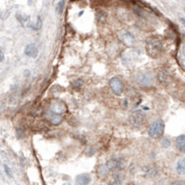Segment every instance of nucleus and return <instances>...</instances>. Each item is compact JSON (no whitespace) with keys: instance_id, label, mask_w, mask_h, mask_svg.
Segmentation results:
<instances>
[{"instance_id":"17","label":"nucleus","mask_w":185,"mask_h":185,"mask_svg":"<svg viewBox=\"0 0 185 185\" xmlns=\"http://www.w3.org/2000/svg\"><path fill=\"white\" fill-rule=\"evenodd\" d=\"M144 172L148 177H155L157 174V168L155 166H147L144 168Z\"/></svg>"},{"instance_id":"1","label":"nucleus","mask_w":185,"mask_h":185,"mask_svg":"<svg viewBox=\"0 0 185 185\" xmlns=\"http://www.w3.org/2000/svg\"><path fill=\"white\" fill-rule=\"evenodd\" d=\"M146 53L153 58H157L163 52V41L159 36H151L146 41Z\"/></svg>"},{"instance_id":"24","label":"nucleus","mask_w":185,"mask_h":185,"mask_svg":"<svg viewBox=\"0 0 185 185\" xmlns=\"http://www.w3.org/2000/svg\"><path fill=\"white\" fill-rule=\"evenodd\" d=\"M4 60V52L1 50V61H3Z\"/></svg>"},{"instance_id":"10","label":"nucleus","mask_w":185,"mask_h":185,"mask_svg":"<svg viewBox=\"0 0 185 185\" xmlns=\"http://www.w3.org/2000/svg\"><path fill=\"white\" fill-rule=\"evenodd\" d=\"M46 119L48 121H50L53 125H58V124H60V123L62 122V120H63V119H62L61 116L57 115V114L51 112L50 110L46 114Z\"/></svg>"},{"instance_id":"3","label":"nucleus","mask_w":185,"mask_h":185,"mask_svg":"<svg viewBox=\"0 0 185 185\" xmlns=\"http://www.w3.org/2000/svg\"><path fill=\"white\" fill-rule=\"evenodd\" d=\"M68 110L67 105L58 98H55L51 101L50 103V111L57 114V115H62L64 113H66Z\"/></svg>"},{"instance_id":"9","label":"nucleus","mask_w":185,"mask_h":185,"mask_svg":"<svg viewBox=\"0 0 185 185\" xmlns=\"http://www.w3.org/2000/svg\"><path fill=\"white\" fill-rule=\"evenodd\" d=\"M24 53L27 57L36 58L38 56V48L35 44L32 43V44H29L26 46V47L24 49Z\"/></svg>"},{"instance_id":"18","label":"nucleus","mask_w":185,"mask_h":185,"mask_svg":"<svg viewBox=\"0 0 185 185\" xmlns=\"http://www.w3.org/2000/svg\"><path fill=\"white\" fill-rule=\"evenodd\" d=\"M64 6H65V1H63V0H61V1H59V2L58 3L56 10H57V13H58V15L62 14L63 10H64Z\"/></svg>"},{"instance_id":"19","label":"nucleus","mask_w":185,"mask_h":185,"mask_svg":"<svg viewBox=\"0 0 185 185\" xmlns=\"http://www.w3.org/2000/svg\"><path fill=\"white\" fill-rule=\"evenodd\" d=\"M170 143H171V141H170L167 137L163 138V140H162V145H163L165 148H168L169 145H170Z\"/></svg>"},{"instance_id":"22","label":"nucleus","mask_w":185,"mask_h":185,"mask_svg":"<svg viewBox=\"0 0 185 185\" xmlns=\"http://www.w3.org/2000/svg\"><path fill=\"white\" fill-rule=\"evenodd\" d=\"M4 167H5V169H6V173H7V174H8L9 176H11V173H10V168H9V167H7V165H5Z\"/></svg>"},{"instance_id":"14","label":"nucleus","mask_w":185,"mask_h":185,"mask_svg":"<svg viewBox=\"0 0 185 185\" xmlns=\"http://www.w3.org/2000/svg\"><path fill=\"white\" fill-rule=\"evenodd\" d=\"M176 144H177V148L179 152L185 153V135L184 134H181L177 137Z\"/></svg>"},{"instance_id":"5","label":"nucleus","mask_w":185,"mask_h":185,"mask_svg":"<svg viewBox=\"0 0 185 185\" xmlns=\"http://www.w3.org/2000/svg\"><path fill=\"white\" fill-rule=\"evenodd\" d=\"M109 87L116 95H120L124 92V84L119 77H113L109 80Z\"/></svg>"},{"instance_id":"6","label":"nucleus","mask_w":185,"mask_h":185,"mask_svg":"<svg viewBox=\"0 0 185 185\" xmlns=\"http://www.w3.org/2000/svg\"><path fill=\"white\" fill-rule=\"evenodd\" d=\"M136 82L143 87H150L154 83V77L150 73H140L136 77Z\"/></svg>"},{"instance_id":"12","label":"nucleus","mask_w":185,"mask_h":185,"mask_svg":"<svg viewBox=\"0 0 185 185\" xmlns=\"http://www.w3.org/2000/svg\"><path fill=\"white\" fill-rule=\"evenodd\" d=\"M92 180V178L87 173H82L77 176L76 178V183L78 185H89Z\"/></svg>"},{"instance_id":"16","label":"nucleus","mask_w":185,"mask_h":185,"mask_svg":"<svg viewBox=\"0 0 185 185\" xmlns=\"http://www.w3.org/2000/svg\"><path fill=\"white\" fill-rule=\"evenodd\" d=\"M107 18V14L104 10H98L96 12V20L99 23H105Z\"/></svg>"},{"instance_id":"15","label":"nucleus","mask_w":185,"mask_h":185,"mask_svg":"<svg viewBox=\"0 0 185 185\" xmlns=\"http://www.w3.org/2000/svg\"><path fill=\"white\" fill-rule=\"evenodd\" d=\"M176 170L178 174L181 176H185V158H180L177 161Z\"/></svg>"},{"instance_id":"21","label":"nucleus","mask_w":185,"mask_h":185,"mask_svg":"<svg viewBox=\"0 0 185 185\" xmlns=\"http://www.w3.org/2000/svg\"><path fill=\"white\" fill-rule=\"evenodd\" d=\"M171 185H184V182L182 180H178V181H175L174 183H172Z\"/></svg>"},{"instance_id":"13","label":"nucleus","mask_w":185,"mask_h":185,"mask_svg":"<svg viewBox=\"0 0 185 185\" xmlns=\"http://www.w3.org/2000/svg\"><path fill=\"white\" fill-rule=\"evenodd\" d=\"M157 80L158 82L163 84V85H166L168 83V81H169V76H168V72L166 71V70H160L157 74Z\"/></svg>"},{"instance_id":"8","label":"nucleus","mask_w":185,"mask_h":185,"mask_svg":"<svg viewBox=\"0 0 185 185\" xmlns=\"http://www.w3.org/2000/svg\"><path fill=\"white\" fill-rule=\"evenodd\" d=\"M107 164L110 169L120 170L121 168H123V167L125 165V160L122 157H114V158L109 159Z\"/></svg>"},{"instance_id":"20","label":"nucleus","mask_w":185,"mask_h":185,"mask_svg":"<svg viewBox=\"0 0 185 185\" xmlns=\"http://www.w3.org/2000/svg\"><path fill=\"white\" fill-rule=\"evenodd\" d=\"M82 84V81H81V80H75V81L72 82V85H73V87H74L75 89L81 88Z\"/></svg>"},{"instance_id":"4","label":"nucleus","mask_w":185,"mask_h":185,"mask_svg":"<svg viewBox=\"0 0 185 185\" xmlns=\"http://www.w3.org/2000/svg\"><path fill=\"white\" fill-rule=\"evenodd\" d=\"M146 116L143 110H136L130 116V122L133 127H141L145 122Z\"/></svg>"},{"instance_id":"2","label":"nucleus","mask_w":185,"mask_h":185,"mask_svg":"<svg viewBox=\"0 0 185 185\" xmlns=\"http://www.w3.org/2000/svg\"><path fill=\"white\" fill-rule=\"evenodd\" d=\"M165 131V122L161 119L154 120L148 129V134L152 138H159L163 135Z\"/></svg>"},{"instance_id":"23","label":"nucleus","mask_w":185,"mask_h":185,"mask_svg":"<svg viewBox=\"0 0 185 185\" xmlns=\"http://www.w3.org/2000/svg\"><path fill=\"white\" fill-rule=\"evenodd\" d=\"M180 21H181V22H182L183 26L185 27V19H184V18H180Z\"/></svg>"},{"instance_id":"7","label":"nucleus","mask_w":185,"mask_h":185,"mask_svg":"<svg viewBox=\"0 0 185 185\" xmlns=\"http://www.w3.org/2000/svg\"><path fill=\"white\" fill-rule=\"evenodd\" d=\"M119 39L128 47H132L136 42L133 34H131L130 31H126V30L119 33Z\"/></svg>"},{"instance_id":"11","label":"nucleus","mask_w":185,"mask_h":185,"mask_svg":"<svg viewBox=\"0 0 185 185\" xmlns=\"http://www.w3.org/2000/svg\"><path fill=\"white\" fill-rule=\"evenodd\" d=\"M109 171H110V168L109 167L107 166V164H101L97 167V169H96V173H97V176L100 178V179H105L107 177V175L109 174Z\"/></svg>"},{"instance_id":"25","label":"nucleus","mask_w":185,"mask_h":185,"mask_svg":"<svg viewBox=\"0 0 185 185\" xmlns=\"http://www.w3.org/2000/svg\"><path fill=\"white\" fill-rule=\"evenodd\" d=\"M128 185H135V183H134V182H131V183H129Z\"/></svg>"}]
</instances>
